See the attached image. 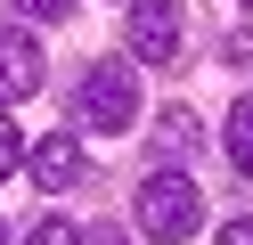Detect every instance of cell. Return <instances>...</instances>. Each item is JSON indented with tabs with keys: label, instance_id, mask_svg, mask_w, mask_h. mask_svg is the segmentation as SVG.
I'll list each match as a JSON object with an SVG mask.
<instances>
[{
	"label": "cell",
	"instance_id": "obj_1",
	"mask_svg": "<svg viewBox=\"0 0 253 245\" xmlns=\"http://www.w3.org/2000/svg\"><path fill=\"white\" fill-rule=\"evenodd\" d=\"M74 114H82L90 131H123V123L139 114V82H131V65H123V57H98V65L82 74V90H74Z\"/></svg>",
	"mask_w": 253,
	"mask_h": 245
},
{
	"label": "cell",
	"instance_id": "obj_2",
	"mask_svg": "<svg viewBox=\"0 0 253 245\" xmlns=\"http://www.w3.org/2000/svg\"><path fill=\"white\" fill-rule=\"evenodd\" d=\"M196 188H188L180 172H155L147 188H139V229L147 237H196Z\"/></svg>",
	"mask_w": 253,
	"mask_h": 245
},
{
	"label": "cell",
	"instance_id": "obj_3",
	"mask_svg": "<svg viewBox=\"0 0 253 245\" xmlns=\"http://www.w3.org/2000/svg\"><path fill=\"white\" fill-rule=\"evenodd\" d=\"M131 57L139 65H171L180 57V8L171 0H131Z\"/></svg>",
	"mask_w": 253,
	"mask_h": 245
},
{
	"label": "cell",
	"instance_id": "obj_4",
	"mask_svg": "<svg viewBox=\"0 0 253 245\" xmlns=\"http://www.w3.org/2000/svg\"><path fill=\"white\" fill-rule=\"evenodd\" d=\"M41 90V41L25 25H0V98H33Z\"/></svg>",
	"mask_w": 253,
	"mask_h": 245
},
{
	"label": "cell",
	"instance_id": "obj_5",
	"mask_svg": "<svg viewBox=\"0 0 253 245\" xmlns=\"http://www.w3.org/2000/svg\"><path fill=\"white\" fill-rule=\"evenodd\" d=\"M25 163H33V180H41V188H74V180L90 172V155H82V139H74V131L33 139V147H25Z\"/></svg>",
	"mask_w": 253,
	"mask_h": 245
},
{
	"label": "cell",
	"instance_id": "obj_6",
	"mask_svg": "<svg viewBox=\"0 0 253 245\" xmlns=\"http://www.w3.org/2000/svg\"><path fill=\"white\" fill-rule=\"evenodd\" d=\"M229 163L253 180V98H237V106H229Z\"/></svg>",
	"mask_w": 253,
	"mask_h": 245
},
{
	"label": "cell",
	"instance_id": "obj_7",
	"mask_svg": "<svg viewBox=\"0 0 253 245\" xmlns=\"http://www.w3.org/2000/svg\"><path fill=\"white\" fill-rule=\"evenodd\" d=\"M155 147H164V155H188V147H196V114H188V106H171L164 123H155Z\"/></svg>",
	"mask_w": 253,
	"mask_h": 245
},
{
	"label": "cell",
	"instance_id": "obj_8",
	"mask_svg": "<svg viewBox=\"0 0 253 245\" xmlns=\"http://www.w3.org/2000/svg\"><path fill=\"white\" fill-rule=\"evenodd\" d=\"M25 163V139H17V123H8V106H0V180Z\"/></svg>",
	"mask_w": 253,
	"mask_h": 245
},
{
	"label": "cell",
	"instance_id": "obj_9",
	"mask_svg": "<svg viewBox=\"0 0 253 245\" xmlns=\"http://www.w3.org/2000/svg\"><path fill=\"white\" fill-rule=\"evenodd\" d=\"M33 237H41V245H82L90 229H74V221H33Z\"/></svg>",
	"mask_w": 253,
	"mask_h": 245
},
{
	"label": "cell",
	"instance_id": "obj_10",
	"mask_svg": "<svg viewBox=\"0 0 253 245\" xmlns=\"http://www.w3.org/2000/svg\"><path fill=\"white\" fill-rule=\"evenodd\" d=\"M17 8H33V16H66V0H17Z\"/></svg>",
	"mask_w": 253,
	"mask_h": 245
},
{
	"label": "cell",
	"instance_id": "obj_11",
	"mask_svg": "<svg viewBox=\"0 0 253 245\" xmlns=\"http://www.w3.org/2000/svg\"><path fill=\"white\" fill-rule=\"evenodd\" d=\"M220 237H229V245H253V221H229Z\"/></svg>",
	"mask_w": 253,
	"mask_h": 245
},
{
	"label": "cell",
	"instance_id": "obj_12",
	"mask_svg": "<svg viewBox=\"0 0 253 245\" xmlns=\"http://www.w3.org/2000/svg\"><path fill=\"white\" fill-rule=\"evenodd\" d=\"M245 8H253V0H245Z\"/></svg>",
	"mask_w": 253,
	"mask_h": 245
}]
</instances>
